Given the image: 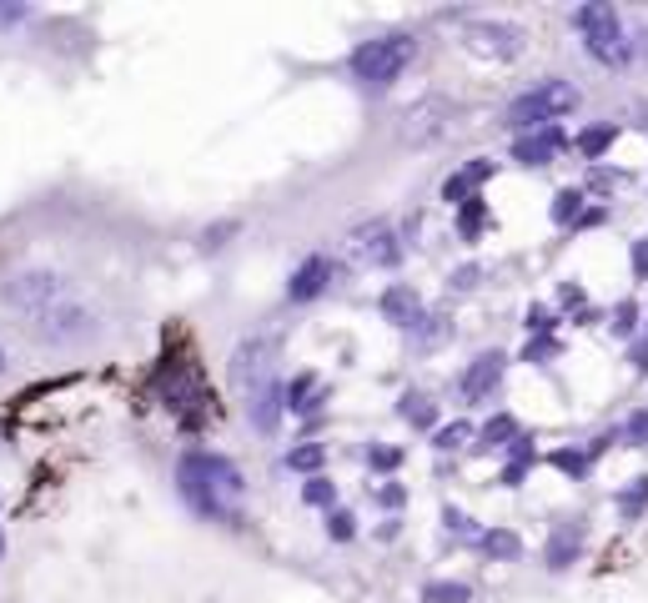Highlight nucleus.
<instances>
[{"mask_svg": "<svg viewBox=\"0 0 648 603\" xmlns=\"http://www.w3.org/2000/svg\"><path fill=\"white\" fill-rule=\"evenodd\" d=\"M0 317L26 342L51 347V352L96 342V332L106 327V307L96 287L56 267H21L11 277H0Z\"/></svg>", "mask_w": 648, "mask_h": 603, "instance_id": "1", "label": "nucleus"}, {"mask_svg": "<svg viewBox=\"0 0 648 603\" xmlns=\"http://www.w3.org/2000/svg\"><path fill=\"white\" fill-rule=\"evenodd\" d=\"M181 493L206 518H237L242 508V473L216 452H186L181 458Z\"/></svg>", "mask_w": 648, "mask_h": 603, "instance_id": "2", "label": "nucleus"}, {"mask_svg": "<svg viewBox=\"0 0 648 603\" xmlns=\"http://www.w3.org/2000/svg\"><path fill=\"white\" fill-rule=\"evenodd\" d=\"M412 56H418V40L412 36H377V40H362L352 51V76L362 81V86H393L397 76H402L407 65H412Z\"/></svg>", "mask_w": 648, "mask_h": 603, "instance_id": "3", "label": "nucleus"}, {"mask_svg": "<svg viewBox=\"0 0 648 603\" xmlns=\"http://www.w3.org/2000/svg\"><path fill=\"white\" fill-rule=\"evenodd\" d=\"M568 111H578V90H573L568 81H543V86L523 90L518 101L508 106V126L513 131H533V126L543 131Z\"/></svg>", "mask_w": 648, "mask_h": 603, "instance_id": "4", "label": "nucleus"}, {"mask_svg": "<svg viewBox=\"0 0 648 603\" xmlns=\"http://www.w3.org/2000/svg\"><path fill=\"white\" fill-rule=\"evenodd\" d=\"M573 26L583 30V46L593 61L603 65H623L628 61V40H623V21L613 5H603V0H588V5H578L573 11Z\"/></svg>", "mask_w": 648, "mask_h": 603, "instance_id": "5", "label": "nucleus"}, {"mask_svg": "<svg viewBox=\"0 0 648 603\" xmlns=\"http://www.w3.org/2000/svg\"><path fill=\"white\" fill-rule=\"evenodd\" d=\"M277 377V342L272 337H252V342H242L237 352H231V383H237V398H252L262 383H272Z\"/></svg>", "mask_w": 648, "mask_h": 603, "instance_id": "6", "label": "nucleus"}, {"mask_svg": "<svg viewBox=\"0 0 648 603\" xmlns=\"http://www.w3.org/2000/svg\"><path fill=\"white\" fill-rule=\"evenodd\" d=\"M347 257L357 267H397L402 262V242H397V231L387 221H372V227H357L347 237Z\"/></svg>", "mask_w": 648, "mask_h": 603, "instance_id": "7", "label": "nucleus"}, {"mask_svg": "<svg viewBox=\"0 0 648 603\" xmlns=\"http://www.w3.org/2000/svg\"><path fill=\"white\" fill-rule=\"evenodd\" d=\"M447 131H453V101H443V96H428V101L402 111V142L412 146H428L437 136H447Z\"/></svg>", "mask_w": 648, "mask_h": 603, "instance_id": "8", "label": "nucleus"}, {"mask_svg": "<svg viewBox=\"0 0 648 603\" xmlns=\"http://www.w3.org/2000/svg\"><path fill=\"white\" fill-rule=\"evenodd\" d=\"M462 40H468V51L497 56V61H513V56L523 51L518 26H503V21H468V26H462Z\"/></svg>", "mask_w": 648, "mask_h": 603, "instance_id": "9", "label": "nucleus"}, {"mask_svg": "<svg viewBox=\"0 0 648 603\" xmlns=\"http://www.w3.org/2000/svg\"><path fill=\"white\" fill-rule=\"evenodd\" d=\"M503 367H508V357H503V352H483V357H478L468 373H462V398H468V402H483L488 392L503 383Z\"/></svg>", "mask_w": 648, "mask_h": 603, "instance_id": "10", "label": "nucleus"}, {"mask_svg": "<svg viewBox=\"0 0 648 603\" xmlns=\"http://www.w3.org/2000/svg\"><path fill=\"white\" fill-rule=\"evenodd\" d=\"M563 146H568L563 126H543V131H533V136H523V142L513 146V156H518L523 167H548V156L563 151Z\"/></svg>", "mask_w": 648, "mask_h": 603, "instance_id": "11", "label": "nucleus"}, {"mask_svg": "<svg viewBox=\"0 0 648 603\" xmlns=\"http://www.w3.org/2000/svg\"><path fill=\"white\" fill-rule=\"evenodd\" d=\"M327 277H332V262L327 257H307L302 267L292 271V282H287V297L292 302H312V297L327 287Z\"/></svg>", "mask_w": 648, "mask_h": 603, "instance_id": "12", "label": "nucleus"}, {"mask_svg": "<svg viewBox=\"0 0 648 603\" xmlns=\"http://www.w3.org/2000/svg\"><path fill=\"white\" fill-rule=\"evenodd\" d=\"M418 312H422V302H418V292H412V287H387V292H382V317L387 322H397V327H412V322H418Z\"/></svg>", "mask_w": 648, "mask_h": 603, "instance_id": "13", "label": "nucleus"}, {"mask_svg": "<svg viewBox=\"0 0 648 603\" xmlns=\"http://www.w3.org/2000/svg\"><path fill=\"white\" fill-rule=\"evenodd\" d=\"M578 548H583V528L563 523L558 533H553V543H548V568H568L573 558H578Z\"/></svg>", "mask_w": 648, "mask_h": 603, "instance_id": "14", "label": "nucleus"}, {"mask_svg": "<svg viewBox=\"0 0 648 603\" xmlns=\"http://www.w3.org/2000/svg\"><path fill=\"white\" fill-rule=\"evenodd\" d=\"M613 136H618V126H613V121H603V126H588L583 136H578V151H583L588 161H598V156L613 146Z\"/></svg>", "mask_w": 648, "mask_h": 603, "instance_id": "15", "label": "nucleus"}, {"mask_svg": "<svg viewBox=\"0 0 648 603\" xmlns=\"http://www.w3.org/2000/svg\"><path fill=\"white\" fill-rule=\"evenodd\" d=\"M322 458H327V448H322V443H302V448H292V452H287V462H292L297 473H317V468H322Z\"/></svg>", "mask_w": 648, "mask_h": 603, "instance_id": "16", "label": "nucleus"}, {"mask_svg": "<svg viewBox=\"0 0 648 603\" xmlns=\"http://www.w3.org/2000/svg\"><path fill=\"white\" fill-rule=\"evenodd\" d=\"M483 217H488L483 196H468V202H462V217H458V231L462 237H478V231H483Z\"/></svg>", "mask_w": 648, "mask_h": 603, "instance_id": "17", "label": "nucleus"}, {"mask_svg": "<svg viewBox=\"0 0 648 603\" xmlns=\"http://www.w3.org/2000/svg\"><path fill=\"white\" fill-rule=\"evenodd\" d=\"M422 603H468V583H428Z\"/></svg>", "mask_w": 648, "mask_h": 603, "instance_id": "18", "label": "nucleus"}, {"mask_svg": "<svg viewBox=\"0 0 648 603\" xmlns=\"http://www.w3.org/2000/svg\"><path fill=\"white\" fill-rule=\"evenodd\" d=\"M483 548L493 553V558H518L523 543L513 538V533H503V528H497V533H483Z\"/></svg>", "mask_w": 648, "mask_h": 603, "instance_id": "19", "label": "nucleus"}, {"mask_svg": "<svg viewBox=\"0 0 648 603\" xmlns=\"http://www.w3.org/2000/svg\"><path fill=\"white\" fill-rule=\"evenodd\" d=\"M583 211V192H558L553 196V221H578Z\"/></svg>", "mask_w": 648, "mask_h": 603, "instance_id": "20", "label": "nucleus"}, {"mask_svg": "<svg viewBox=\"0 0 648 603\" xmlns=\"http://www.w3.org/2000/svg\"><path fill=\"white\" fill-rule=\"evenodd\" d=\"M553 468H558V473H568V478H583V473H588V452L563 448V452H553Z\"/></svg>", "mask_w": 648, "mask_h": 603, "instance_id": "21", "label": "nucleus"}, {"mask_svg": "<svg viewBox=\"0 0 648 603\" xmlns=\"http://www.w3.org/2000/svg\"><path fill=\"white\" fill-rule=\"evenodd\" d=\"M302 498L312 503V508H332V503H337V488H332L327 478H312V483L302 488Z\"/></svg>", "mask_w": 648, "mask_h": 603, "instance_id": "22", "label": "nucleus"}, {"mask_svg": "<svg viewBox=\"0 0 648 603\" xmlns=\"http://www.w3.org/2000/svg\"><path fill=\"white\" fill-rule=\"evenodd\" d=\"M508 437H518V423H513V418H493V423L483 427V448H497V443H508Z\"/></svg>", "mask_w": 648, "mask_h": 603, "instance_id": "23", "label": "nucleus"}, {"mask_svg": "<svg viewBox=\"0 0 648 603\" xmlns=\"http://www.w3.org/2000/svg\"><path fill=\"white\" fill-rule=\"evenodd\" d=\"M367 462L377 468V473H393L397 462H402V452H397V448H387V443H372V448H367Z\"/></svg>", "mask_w": 648, "mask_h": 603, "instance_id": "24", "label": "nucleus"}, {"mask_svg": "<svg viewBox=\"0 0 648 603\" xmlns=\"http://www.w3.org/2000/svg\"><path fill=\"white\" fill-rule=\"evenodd\" d=\"M402 418H407V423H418V427H432V418H437V412H432V402L407 398V402H402Z\"/></svg>", "mask_w": 648, "mask_h": 603, "instance_id": "25", "label": "nucleus"}, {"mask_svg": "<svg viewBox=\"0 0 648 603\" xmlns=\"http://www.w3.org/2000/svg\"><path fill=\"white\" fill-rule=\"evenodd\" d=\"M543 357H558V342H553V337H533L528 352H523V362H543Z\"/></svg>", "mask_w": 648, "mask_h": 603, "instance_id": "26", "label": "nucleus"}, {"mask_svg": "<svg viewBox=\"0 0 648 603\" xmlns=\"http://www.w3.org/2000/svg\"><path fill=\"white\" fill-rule=\"evenodd\" d=\"M327 533H332L337 543H347V538H352V513H342V508H337V513H327Z\"/></svg>", "mask_w": 648, "mask_h": 603, "instance_id": "27", "label": "nucleus"}, {"mask_svg": "<svg viewBox=\"0 0 648 603\" xmlns=\"http://www.w3.org/2000/svg\"><path fill=\"white\" fill-rule=\"evenodd\" d=\"M462 437H468V423H453V427H437V437H432V448H458Z\"/></svg>", "mask_w": 648, "mask_h": 603, "instance_id": "28", "label": "nucleus"}, {"mask_svg": "<svg viewBox=\"0 0 648 603\" xmlns=\"http://www.w3.org/2000/svg\"><path fill=\"white\" fill-rule=\"evenodd\" d=\"M443 523H447V533H458V538H468V533H472V518H468V513H458V508H447Z\"/></svg>", "mask_w": 648, "mask_h": 603, "instance_id": "29", "label": "nucleus"}, {"mask_svg": "<svg viewBox=\"0 0 648 603\" xmlns=\"http://www.w3.org/2000/svg\"><path fill=\"white\" fill-rule=\"evenodd\" d=\"M634 317H638V307H634V302H623V307H618V322H613V332L628 337V332H634Z\"/></svg>", "mask_w": 648, "mask_h": 603, "instance_id": "30", "label": "nucleus"}, {"mask_svg": "<svg viewBox=\"0 0 648 603\" xmlns=\"http://www.w3.org/2000/svg\"><path fill=\"white\" fill-rule=\"evenodd\" d=\"M634 271H638V277H648V237H638V242H634Z\"/></svg>", "mask_w": 648, "mask_h": 603, "instance_id": "31", "label": "nucleus"}, {"mask_svg": "<svg viewBox=\"0 0 648 603\" xmlns=\"http://www.w3.org/2000/svg\"><path fill=\"white\" fill-rule=\"evenodd\" d=\"M644 498H648V478H638L634 488L623 493V508H638V503H644Z\"/></svg>", "mask_w": 648, "mask_h": 603, "instance_id": "32", "label": "nucleus"}, {"mask_svg": "<svg viewBox=\"0 0 648 603\" xmlns=\"http://www.w3.org/2000/svg\"><path fill=\"white\" fill-rule=\"evenodd\" d=\"M528 327H533L538 337H548V327H553V322H548V312H543V307H528Z\"/></svg>", "mask_w": 648, "mask_h": 603, "instance_id": "33", "label": "nucleus"}, {"mask_svg": "<svg viewBox=\"0 0 648 603\" xmlns=\"http://www.w3.org/2000/svg\"><path fill=\"white\" fill-rule=\"evenodd\" d=\"M513 458H518V462H528V458H533V437H513Z\"/></svg>", "mask_w": 648, "mask_h": 603, "instance_id": "34", "label": "nucleus"}, {"mask_svg": "<svg viewBox=\"0 0 648 603\" xmlns=\"http://www.w3.org/2000/svg\"><path fill=\"white\" fill-rule=\"evenodd\" d=\"M628 357H634V373L648 377V342H634V352H628Z\"/></svg>", "mask_w": 648, "mask_h": 603, "instance_id": "35", "label": "nucleus"}, {"mask_svg": "<svg viewBox=\"0 0 648 603\" xmlns=\"http://www.w3.org/2000/svg\"><path fill=\"white\" fill-rule=\"evenodd\" d=\"M377 498H382V503H387V508H397V503H402V498H407V493H402V488H397V483H387V488H382V493H377Z\"/></svg>", "mask_w": 648, "mask_h": 603, "instance_id": "36", "label": "nucleus"}, {"mask_svg": "<svg viewBox=\"0 0 648 603\" xmlns=\"http://www.w3.org/2000/svg\"><path fill=\"white\" fill-rule=\"evenodd\" d=\"M523 473H528V462H513L508 473H503V483H508V488H518V483H523Z\"/></svg>", "mask_w": 648, "mask_h": 603, "instance_id": "37", "label": "nucleus"}, {"mask_svg": "<svg viewBox=\"0 0 648 603\" xmlns=\"http://www.w3.org/2000/svg\"><path fill=\"white\" fill-rule=\"evenodd\" d=\"M558 297H563V302H573V307L583 302V292H578V287H573V282H563V292H558Z\"/></svg>", "mask_w": 648, "mask_h": 603, "instance_id": "38", "label": "nucleus"}, {"mask_svg": "<svg viewBox=\"0 0 648 603\" xmlns=\"http://www.w3.org/2000/svg\"><path fill=\"white\" fill-rule=\"evenodd\" d=\"M0 373H5V352H0Z\"/></svg>", "mask_w": 648, "mask_h": 603, "instance_id": "39", "label": "nucleus"}, {"mask_svg": "<svg viewBox=\"0 0 648 603\" xmlns=\"http://www.w3.org/2000/svg\"><path fill=\"white\" fill-rule=\"evenodd\" d=\"M0 548H5V538H0Z\"/></svg>", "mask_w": 648, "mask_h": 603, "instance_id": "40", "label": "nucleus"}]
</instances>
